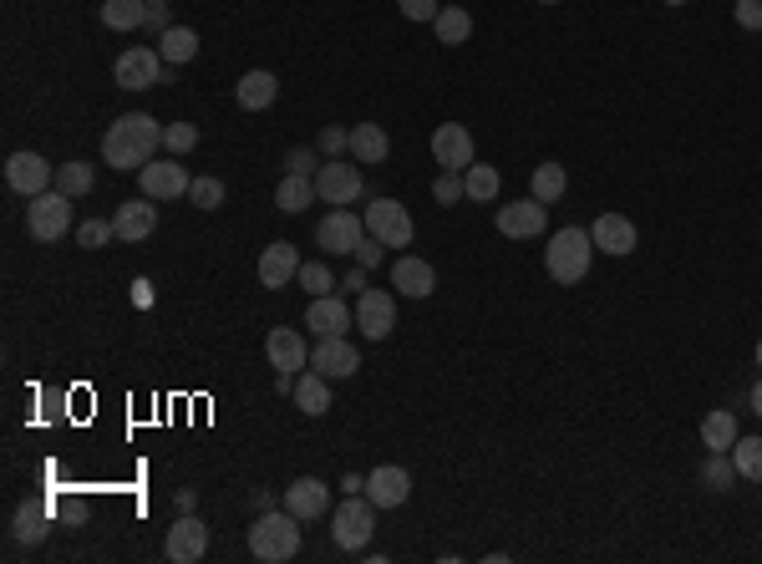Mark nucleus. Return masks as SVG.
<instances>
[{"label": "nucleus", "instance_id": "f257e3e1", "mask_svg": "<svg viewBox=\"0 0 762 564\" xmlns=\"http://www.w3.org/2000/svg\"><path fill=\"white\" fill-rule=\"evenodd\" d=\"M163 148V122L148 112H128L107 128L102 138V163H112L118 173H138L143 163H153V153Z\"/></svg>", "mask_w": 762, "mask_h": 564}, {"label": "nucleus", "instance_id": "f03ea898", "mask_svg": "<svg viewBox=\"0 0 762 564\" xmlns=\"http://www.w3.org/2000/svg\"><path fill=\"white\" fill-rule=\"evenodd\" d=\"M250 554L260 564H285L301 554V519L290 509H264L250 529Z\"/></svg>", "mask_w": 762, "mask_h": 564}, {"label": "nucleus", "instance_id": "7ed1b4c3", "mask_svg": "<svg viewBox=\"0 0 762 564\" xmlns=\"http://www.w3.org/2000/svg\"><path fill=\"white\" fill-rule=\"evenodd\" d=\"M590 260H595V239L590 229H559V235L544 245V270H549L554 285H579L590 275Z\"/></svg>", "mask_w": 762, "mask_h": 564}, {"label": "nucleus", "instance_id": "20e7f679", "mask_svg": "<svg viewBox=\"0 0 762 564\" xmlns=\"http://www.w3.org/2000/svg\"><path fill=\"white\" fill-rule=\"evenodd\" d=\"M371 534H377V503H371L367 494H346V499L330 509V539H336V550L367 554Z\"/></svg>", "mask_w": 762, "mask_h": 564}, {"label": "nucleus", "instance_id": "39448f33", "mask_svg": "<svg viewBox=\"0 0 762 564\" xmlns=\"http://www.w3.org/2000/svg\"><path fill=\"white\" fill-rule=\"evenodd\" d=\"M26 229H31L36 245H56V239H66V229H72V198H66L62 188L36 194L26 204Z\"/></svg>", "mask_w": 762, "mask_h": 564}, {"label": "nucleus", "instance_id": "423d86ee", "mask_svg": "<svg viewBox=\"0 0 762 564\" xmlns=\"http://www.w3.org/2000/svg\"><path fill=\"white\" fill-rule=\"evenodd\" d=\"M367 235L381 239V245H392V250H402V245H412L417 239V224H412L407 204H396V198H377V204H367Z\"/></svg>", "mask_w": 762, "mask_h": 564}, {"label": "nucleus", "instance_id": "0eeeda50", "mask_svg": "<svg viewBox=\"0 0 762 564\" xmlns=\"http://www.w3.org/2000/svg\"><path fill=\"white\" fill-rule=\"evenodd\" d=\"M163 72H168V62L159 56V46H128V52L118 56V66H112V77H118L122 93H148V87H159Z\"/></svg>", "mask_w": 762, "mask_h": 564}, {"label": "nucleus", "instance_id": "6e6552de", "mask_svg": "<svg viewBox=\"0 0 762 564\" xmlns=\"http://www.w3.org/2000/svg\"><path fill=\"white\" fill-rule=\"evenodd\" d=\"M316 194L320 204H336V209H346V204H356V198L367 194V178H361V169L356 163H341V158H326L316 173Z\"/></svg>", "mask_w": 762, "mask_h": 564}, {"label": "nucleus", "instance_id": "1a4fd4ad", "mask_svg": "<svg viewBox=\"0 0 762 564\" xmlns=\"http://www.w3.org/2000/svg\"><path fill=\"white\" fill-rule=\"evenodd\" d=\"M356 330L367 341H387L396 330V290H361L356 295Z\"/></svg>", "mask_w": 762, "mask_h": 564}, {"label": "nucleus", "instance_id": "9d476101", "mask_svg": "<svg viewBox=\"0 0 762 564\" xmlns=\"http://www.w3.org/2000/svg\"><path fill=\"white\" fill-rule=\"evenodd\" d=\"M367 239V219L351 209H330L326 219L316 224V245L326 254H356V245Z\"/></svg>", "mask_w": 762, "mask_h": 564}, {"label": "nucleus", "instance_id": "9b49d317", "mask_svg": "<svg viewBox=\"0 0 762 564\" xmlns=\"http://www.w3.org/2000/svg\"><path fill=\"white\" fill-rule=\"evenodd\" d=\"M433 158H437V169L468 173V169L478 163L473 132L462 128V122H437V132H433Z\"/></svg>", "mask_w": 762, "mask_h": 564}, {"label": "nucleus", "instance_id": "f8f14e48", "mask_svg": "<svg viewBox=\"0 0 762 564\" xmlns=\"http://www.w3.org/2000/svg\"><path fill=\"white\" fill-rule=\"evenodd\" d=\"M6 184H11L21 198H36V194H46V188H56V169L41 153H11L6 158Z\"/></svg>", "mask_w": 762, "mask_h": 564}, {"label": "nucleus", "instance_id": "ddd939ff", "mask_svg": "<svg viewBox=\"0 0 762 564\" xmlns=\"http://www.w3.org/2000/svg\"><path fill=\"white\" fill-rule=\"evenodd\" d=\"M549 229V204H540V198H513V204H499V235L509 239H534Z\"/></svg>", "mask_w": 762, "mask_h": 564}, {"label": "nucleus", "instance_id": "4468645a", "mask_svg": "<svg viewBox=\"0 0 762 564\" xmlns=\"http://www.w3.org/2000/svg\"><path fill=\"white\" fill-rule=\"evenodd\" d=\"M173 564H198L209 554V524L198 519V513H178V524L168 529V544H163Z\"/></svg>", "mask_w": 762, "mask_h": 564}, {"label": "nucleus", "instance_id": "2eb2a0df", "mask_svg": "<svg viewBox=\"0 0 762 564\" xmlns=\"http://www.w3.org/2000/svg\"><path fill=\"white\" fill-rule=\"evenodd\" d=\"M138 184H143V194H148V198H159V204H168V198H188L194 178H188L184 163H173V158H163V163H143V169H138Z\"/></svg>", "mask_w": 762, "mask_h": 564}, {"label": "nucleus", "instance_id": "dca6fc26", "mask_svg": "<svg viewBox=\"0 0 762 564\" xmlns=\"http://www.w3.org/2000/svg\"><path fill=\"white\" fill-rule=\"evenodd\" d=\"M112 229H118V245H143V239H153V229H159V198H128V204H118V214H112Z\"/></svg>", "mask_w": 762, "mask_h": 564}, {"label": "nucleus", "instance_id": "f3484780", "mask_svg": "<svg viewBox=\"0 0 762 564\" xmlns=\"http://www.w3.org/2000/svg\"><path fill=\"white\" fill-rule=\"evenodd\" d=\"M367 499L377 509H402L412 499V473L396 468V463H381V468L367 473Z\"/></svg>", "mask_w": 762, "mask_h": 564}, {"label": "nucleus", "instance_id": "a211bd4d", "mask_svg": "<svg viewBox=\"0 0 762 564\" xmlns=\"http://www.w3.org/2000/svg\"><path fill=\"white\" fill-rule=\"evenodd\" d=\"M590 239H595V250L610 254V260H625V254L641 245V235H635V224L625 219V214H600L595 229H590Z\"/></svg>", "mask_w": 762, "mask_h": 564}, {"label": "nucleus", "instance_id": "6ab92c4d", "mask_svg": "<svg viewBox=\"0 0 762 564\" xmlns=\"http://www.w3.org/2000/svg\"><path fill=\"white\" fill-rule=\"evenodd\" d=\"M301 250L290 245V239H275V245H264V254H260V285L264 290H285L290 280L301 275Z\"/></svg>", "mask_w": 762, "mask_h": 564}, {"label": "nucleus", "instance_id": "aec40b11", "mask_svg": "<svg viewBox=\"0 0 762 564\" xmlns=\"http://www.w3.org/2000/svg\"><path fill=\"white\" fill-rule=\"evenodd\" d=\"M392 285L402 301H427L437 290V270L427 260H417V254H402V260H392Z\"/></svg>", "mask_w": 762, "mask_h": 564}, {"label": "nucleus", "instance_id": "412c9836", "mask_svg": "<svg viewBox=\"0 0 762 564\" xmlns=\"http://www.w3.org/2000/svg\"><path fill=\"white\" fill-rule=\"evenodd\" d=\"M356 367H361V351H356L346 336H326V341H316V356H311V371H320L326 381L336 377H356Z\"/></svg>", "mask_w": 762, "mask_h": 564}, {"label": "nucleus", "instance_id": "4be33fe9", "mask_svg": "<svg viewBox=\"0 0 762 564\" xmlns=\"http://www.w3.org/2000/svg\"><path fill=\"white\" fill-rule=\"evenodd\" d=\"M264 361H270L275 371H301V367H311V346H305L301 330L280 326V330L264 336Z\"/></svg>", "mask_w": 762, "mask_h": 564}, {"label": "nucleus", "instance_id": "5701e85b", "mask_svg": "<svg viewBox=\"0 0 762 564\" xmlns=\"http://www.w3.org/2000/svg\"><path fill=\"white\" fill-rule=\"evenodd\" d=\"M301 326L316 330V341H326V336H346V330H351V305L336 301V295H316V301L305 305Z\"/></svg>", "mask_w": 762, "mask_h": 564}, {"label": "nucleus", "instance_id": "b1692460", "mask_svg": "<svg viewBox=\"0 0 762 564\" xmlns=\"http://www.w3.org/2000/svg\"><path fill=\"white\" fill-rule=\"evenodd\" d=\"M285 509L301 519V524H311V519H326L330 513V488L320 484V478H295V484L285 488Z\"/></svg>", "mask_w": 762, "mask_h": 564}, {"label": "nucleus", "instance_id": "393cba45", "mask_svg": "<svg viewBox=\"0 0 762 564\" xmlns=\"http://www.w3.org/2000/svg\"><path fill=\"white\" fill-rule=\"evenodd\" d=\"M280 97V82L275 72H264V66H254V72H244V77L235 82V102L244 107V112H264V107H275Z\"/></svg>", "mask_w": 762, "mask_h": 564}, {"label": "nucleus", "instance_id": "a878e982", "mask_svg": "<svg viewBox=\"0 0 762 564\" xmlns=\"http://www.w3.org/2000/svg\"><path fill=\"white\" fill-rule=\"evenodd\" d=\"M46 534H52V509H46V503H21L11 519L15 544H46Z\"/></svg>", "mask_w": 762, "mask_h": 564}, {"label": "nucleus", "instance_id": "bb28decb", "mask_svg": "<svg viewBox=\"0 0 762 564\" xmlns=\"http://www.w3.org/2000/svg\"><path fill=\"white\" fill-rule=\"evenodd\" d=\"M387 153H392L387 128H381V122H356L351 128V158L356 163H387Z\"/></svg>", "mask_w": 762, "mask_h": 564}, {"label": "nucleus", "instance_id": "cd10ccee", "mask_svg": "<svg viewBox=\"0 0 762 564\" xmlns=\"http://www.w3.org/2000/svg\"><path fill=\"white\" fill-rule=\"evenodd\" d=\"M295 408L305 412V417H326L330 412V387H326V377L320 371H305V377H295Z\"/></svg>", "mask_w": 762, "mask_h": 564}, {"label": "nucleus", "instance_id": "c85d7f7f", "mask_svg": "<svg viewBox=\"0 0 762 564\" xmlns=\"http://www.w3.org/2000/svg\"><path fill=\"white\" fill-rule=\"evenodd\" d=\"M737 417L727 408H717V412H707V417H701V447H707V453H732V443H737Z\"/></svg>", "mask_w": 762, "mask_h": 564}, {"label": "nucleus", "instance_id": "c756f323", "mask_svg": "<svg viewBox=\"0 0 762 564\" xmlns=\"http://www.w3.org/2000/svg\"><path fill=\"white\" fill-rule=\"evenodd\" d=\"M316 178H305V173H285V178H280V188H275V204L285 214H305L311 209V204H316Z\"/></svg>", "mask_w": 762, "mask_h": 564}, {"label": "nucleus", "instance_id": "7c9ffc66", "mask_svg": "<svg viewBox=\"0 0 762 564\" xmlns=\"http://www.w3.org/2000/svg\"><path fill=\"white\" fill-rule=\"evenodd\" d=\"M159 56L168 66H184V62H194L198 56V31L194 26H168L159 36Z\"/></svg>", "mask_w": 762, "mask_h": 564}, {"label": "nucleus", "instance_id": "2f4dec72", "mask_svg": "<svg viewBox=\"0 0 762 564\" xmlns=\"http://www.w3.org/2000/svg\"><path fill=\"white\" fill-rule=\"evenodd\" d=\"M102 26L107 31H138V26H148V0H102Z\"/></svg>", "mask_w": 762, "mask_h": 564}, {"label": "nucleus", "instance_id": "473e14b6", "mask_svg": "<svg viewBox=\"0 0 762 564\" xmlns=\"http://www.w3.org/2000/svg\"><path fill=\"white\" fill-rule=\"evenodd\" d=\"M433 26H437V41H443V46H462V41L473 36V15L462 11V6H443Z\"/></svg>", "mask_w": 762, "mask_h": 564}, {"label": "nucleus", "instance_id": "72a5a7b5", "mask_svg": "<svg viewBox=\"0 0 762 564\" xmlns=\"http://www.w3.org/2000/svg\"><path fill=\"white\" fill-rule=\"evenodd\" d=\"M565 188H569V173H565V163H540V169H534V198H540V204H559V198H565Z\"/></svg>", "mask_w": 762, "mask_h": 564}, {"label": "nucleus", "instance_id": "f704fd0d", "mask_svg": "<svg viewBox=\"0 0 762 564\" xmlns=\"http://www.w3.org/2000/svg\"><path fill=\"white\" fill-rule=\"evenodd\" d=\"M92 184H97V173H92V163H81V158H72V163L56 169V188H62L66 198H87Z\"/></svg>", "mask_w": 762, "mask_h": 564}, {"label": "nucleus", "instance_id": "c9c22d12", "mask_svg": "<svg viewBox=\"0 0 762 564\" xmlns=\"http://www.w3.org/2000/svg\"><path fill=\"white\" fill-rule=\"evenodd\" d=\"M732 463H737V478L762 484V437H737V443H732Z\"/></svg>", "mask_w": 762, "mask_h": 564}, {"label": "nucleus", "instance_id": "e433bc0d", "mask_svg": "<svg viewBox=\"0 0 762 564\" xmlns=\"http://www.w3.org/2000/svg\"><path fill=\"white\" fill-rule=\"evenodd\" d=\"M462 188L473 204H488V198H499V169L493 163H473V169L462 173Z\"/></svg>", "mask_w": 762, "mask_h": 564}, {"label": "nucleus", "instance_id": "4c0bfd02", "mask_svg": "<svg viewBox=\"0 0 762 564\" xmlns=\"http://www.w3.org/2000/svg\"><path fill=\"white\" fill-rule=\"evenodd\" d=\"M701 484L717 488V494H727V488L737 484V463H732V453H707V463H701Z\"/></svg>", "mask_w": 762, "mask_h": 564}, {"label": "nucleus", "instance_id": "58836bf2", "mask_svg": "<svg viewBox=\"0 0 762 564\" xmlns=\"http://www.w3.org/2000/svg\"><path fill=\"white\" fill-rule=\"evenodd\" d=\"M295 285H301L305 295L316 301V295H330V290H336V275H330V270H326L320 260H311V264H301V275H295Z\"/></svg>", "mask_w": 762, "mask_h": 564}, {"label": "nucleus", "instance_id": "ea45409f", "mask_svg": "<svg viewBox=\"0 0 762 564\" xmlns=\"http://www.w3.org/2000/svg\"><path fill=\"white\" fill-rule=\"evenodd\" d=\"M433 198H437V204H443V209H453V204H462V198H468V188H462V173H453V169H443V173H437Z\"/></svg>", "mask_w": 762, "mask_h": 564}, {"label": "nucleus", "instance_id": "a19ab883", "mask_svg": "<svg viewBox=\"0 0 762 564\" xmlns=\"http://www.w3.org/2000/svg\"><path fill=\"white\" fill-rule=\"evenodd\" d=\"M163 148H168L173 158H184L188 148H198V128L194 122H168V128H163Z\"/></svg>", "mask_w": 762, "mask_h": 564}, {"label": "nucleus", "instance_id": "79ce46f5", "mask_svg": "<svg viewBox=\"0 0 762 564\" xmlns=\"http://www.w3.org/2000/svg\"><path fill=\"white\" fill-rule=\"evenodd\" d=\"M112 239H118L112 219H87L77 229V245H81V250H102V245H112Z\"/></svg>", "mask_w": 762, "mask_h": 564}, {"label": "nucleus", "instance_id": "37998d69", "mask_svg": "<svg viewBox=\"0 0 762 564\" xmlns=\"http://www.w3.org/2000/svg\"><path fill=\"white\" fill-rule=\"evenodd\" d=\"M188 198H194V209H219V204H224V184H219V178H194Z\"/></svg>", "mask_w": 762, "mask_h": 564}, {"label": "nucleus", "instance_id": "c03bdc74", "mask_svg": "<svg viewBox=\"0 0 762 564\" xmlns=\"http://www.w3.org/2000/svg\"><path fill=\"white\" fill-rule=\"evenodd\" d=\"M351 153V128H326L320 132V158H341Z\"/></svg>", "mask_w": 762, "mask_h": 564}, {"label": "nucleus", "instance_id": "a18cd8bd", "mask_svg": "<svg viewBox=\"0 0 762 564\" xmlns=\"http://www.w3.org/2000/svg\"><path fill=\"white\" fill-rule=\"evenodd\" d=\"M316 163H320V158H316V148H290V153H285V169L290 173H305V178H316Z\"/></svg>", "mask_w": 762, "mask_h": 564}, {"label": "nucleus", "instance_id": "49530a36", "mask_svg": "<svg viewBox=\"0 0 762 564\" xmlns=\"http://www.w3.org/2000/svg\"><path fill=\"white\" fill-rule=\"evenodd\" d=\"M732 15L742 31H762V0H732Z\"/></svg>", "mask_w": 762, "mask_h": 564}, {"label": "nucleus", "instance_id": "de8ad7c7", "mask_svg": "<svg viewBox=\"0 0 762 564\" xmlns=\"http://www.w3.org/2000/svg\"><path fill=\"white\" fill-rule=\"evenodd\" d=\"M396 11L407 15V21H437L443 6H437V0H396Z\"/></svg>", "mask_w": 762, "mask_h": 564}, {"label": "nucleus", "instance_id": "09e8293b", "mask_svg": "<svg viewBox=\"0 0 762 564\" xmlns=\"http://www.w3.org/2000/svg\"><path fill=\"white\" fill-rule=\"evenodd\" d=\"M381 250H387V245H381V239H361V245H356V264H361V270H371V264H381Z\"/></svg>", "mask_w": 762, "mask_h": 564}, {"label": "nucleus", "instance_id": "8fccbe9b", "mask_svg": "<svg viewBox=\"0 0 762 564\" xmlns=\"http://www.w3.org/2000/svg\"><path fill=\"white\" fill-rule=\"evenodd\" d=\"M168 26H173V21H168V0H148V31H159V36H163Z\"/></svg>", "mask_w": 762, "mask_h": 564}, {"label": "nucleus", "instance_id": "3c124183", "mask_svg": "<svg viewBox=\"0 0 762 564\" xmlns=\"http://www.w3.org/2000/svg\"><path fill=\"white\" fill-rule=\"evenodd\" d=\"M173 503H178V513H194L198 509V488H178V494H173Z\"/></svg>", "mask_w": 762, "mask_h": 564}, {"label": "nucleus", "instance_id": "603ef678", "mask_svg": "<svg viewBox=\"0 0 762 564\" xmlns=\"http://www.w3.org/2000/svg\"><path fill=\"white\" fill-rule=\"evenodd\" d=\"M341 488H346V494H367V473H346Z\"/></svg>", "mask_w": 762, "mask_h": 564}, {"label": "nucleus", "instance_id": "864d4df0", "mask_svg": "<svg viewBox=\"0 0 762 564\" xmlns=\"http://www.w3.org/2000/svg\"><path fill=\"white\" fill-rule=\"evenodd\" d=\"M341 285H346V290H356V285H367V270H361V264H356V270H351V275H346V280H341ZM356 295H361V290H356Z\"/></svg>", "mask_w": 762, "mask_h": 564}, {"label": "nucleus", "instance_id": "5fc2aeb1", "mask_svg": "<svg viewBox=\"0 0 762 564\" xmlns=\"http://www.w3.org/2000/svg\"><path fill=\"white\" fill-rule=\"evenodd\" d=\"M748 402H752V412H758V417H762V381H758V387H752V392H748Z\"/></svg>", "mask_w": 762, "mask_h": 564}, {"label": "nucleus", "instance_id": "6e6d98bb", "mask_svg": "<svg viewBox=\"0 0 762 564\" xmlns=\"http://www.w3.org/2000/svg\"><path fill=\"white\" fill-rule=\"evenodd\" d=\"M758 367H762V341H758Z\"/></svg>", "mask_w": 762, "mask_h": 564}, {"label": "nucleus", "instance_id": "4d7b16f0", "mask_svg": "<svg viewBox=\"0 0 762 564\" xmlns=\"http://www.w3.org/2000/svg\"><path fill=\"white\" fill-rule=\"evenodd\" d=\"M540 6H559V0H540Z\"/></svg>", "mask_w": 762, "mask_h": 564}, {"label": "nucleus", "instance_id": "13d9d810", "mask_svg": "<svg viewBox=\"0 0 762 564\" xmlns=\"http://www.w3.org/2000/svg\"><path fill=\"white\" fill-rule=\"evenodd\" d=\"M666 6H686V0H666Z\"/></svg>", "mask_w": 762, "mask_h": 564}]
</instances>
